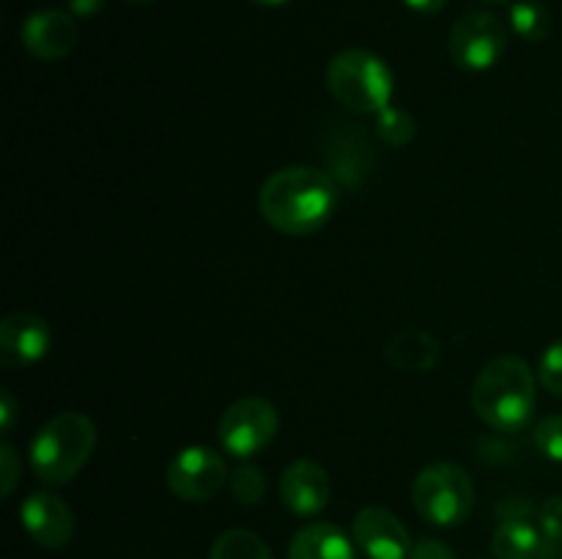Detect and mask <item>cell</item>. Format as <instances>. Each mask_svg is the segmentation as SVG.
Here are the masks:
<instances>
[{"instance_id": "cell-1", "label": "cell", "mask_w": 562, "mask_h": 559, "mask_svg": "<svg viewBox=\"0 0 562 559\" xmlns=\"http://www.w3.org/2000/svg\"><path fill=\"white\" fill-rule=\"evenodd\" d=\"M338 203V186L329 173L307 164H291L263 181L258 212L274 230L289 236L316 233L329 223Z\"/></svg>"}, {"instance_id": "cell-2", "label": "cell", "mask_w": 562, "mask_h": 559, "mask_svg": "<svg viewBox=\"0 0 562 559\" xmlns=\"http://www.w3.org/2000/svg\"><path fill=\"white\" fill-rule=\"evenodd\" d=\"M472 409L499 433H519L536 411V373L519 356H497L472 384Z\"/></svg>"}, {"instance_id": "cell-3", "label": "cell", "mask_w": 562, "mask_h": 559, "mask_svg": "<svg viewBox=\"0 0 562 559\" xmlns=\"http://www.w3.org/2000/svg\"><path fill=\"white\" fill-rule=\"evenodd\" d=\"M97 444V425L80 411H60L44 422L31 444V466L38 480L64 486L80 475Z\"/></svg>"}, {"instance_id": "cell-4", "label": "cell", "mask_w": 562, "mask_h": 559, "mask_svg": "<svg viewBox=\"0 0 562 559\" xmlns=\"http://www.w3.org/2000/svg\"><path fill=\"white\" fill-rule=\"evenodd\" d=\"M327 88L344 107L362 115H379L393 102L395 77L379 55L355 47L329 60Z\"/></svg>"}, {"instance_id": "cell-5", "label": "cell", "mask_w": 562, "mask_h": 559, "mask_svg": "<svg viewBox=\"0 0 562 559\" xmlns=\"http://www.w3.org/2000/svg\"><path fill=\"white\" fill-rule=\"evenodd\" d=\"M412 504L423 521L448 529V526H459L470 518L472 507H475V486L459 464L439 460V464L426 466L415 477Z\"/></svg>"}, {"instance_id": "cell-6", "label": "cell", "mask_w": 562, "mask_h": 559, "mask_svg": "<svg viewBox=\"0 0 562 559\" xmlns=\"http://www.w3.org/2000/svg\"><path fill=\"white\" fill-rule=\"evenodd\" d=\"M278 409L269 400L241 398L225 409L217 425V436L225 453H231L234 458H252L272 444V438L278 436Z\"/></svg>"}, {"instance_id": "cell-7", "label": "cell", "mask_w": 562, "mask_h": 559, "mask_svg": "<svg viewBox=\"0 0 562 559\" xmlns=\"http://www.w3.org/2000/svg\"><path fill=\"white\" fill-rule=\"evenodd\" d=\"M508 47V31L488 11H470L456 20L450 31V55L461 69L486 71L503 58Z\"/></svg>"}, {"instance_id": "cell-8", "label": "cell", "mask_w": 562, "mask_h": 559, "mask_svg": "<svg viewBox=\"0 0 562 559\" xmlns=\"http://www.w3.org/2000/svg\"><path fill=\"white\" fill-rule=\"evenodd\" d=\"M228 480V466L212 447H184L168 466L170 493L184 502H209Z\"/></svg>"}, {"instance_id": "cell-9", "label": "cell", "mask_w": 562, "mask_h": 559, "mask_svg": "<svg viewBox=\"0 0 562 559\" xmlns=\"http://www.w3.org/2000/svg\"><path fill=\"white\" fill-rule=\"evenodd\" d=\"M351 537L368 559H409L412 543L404 521L387 507H362L351 524Z\"/></svg>"}, {"instance_id": "cell-10", "label": "cell", "mask_w": 562, "mask_h": 559, "mask_svg": "<svg viewBox=\"0 0 562 559\" xmlns=\"http://www.w3.org/2000/svg\"><path fill=\"white\" fill-rule=\"evenodd\" d=\"M20 518L36 546L58 551L75 535V513L60 497L49 491H36L22 502Z\"/></svg>"}, {"instance_id": "cell-11", "label": "cell", "mask_w": 562, "mask_h": 559, "mask_svg": "<svg viewBox=\"0 0 562 559\" xmlns=\"http://www.w3.org/2000/svg\"><path fill=\"white\" fill-rule=\"evenodd\" d=\"M22 47L38 60L66 58L71 49L77 47V22L75 14L64 9H42L33 11L25 22H22Z\"/></svg>"}, {"instance_id": "cell-12", "label": "cell", "mask_w": 562, "mask_h": 559, "mask_svg": "<svg viewBox=\"0 0 562 559\" xmlns=\"http://www.w3.org/2000/svg\"><path fill=\"white\" fill-rule=\"evenodd\" d=\"M49 351V327L36 312H11L0 323V362L5 367H27Z\"/></svg>"}, {"instance_id": "cell-13", "label": "cell", "mask_w": 562, "mask_h": 559, "mask_svg": "<svg viewBox=\"0 0 562 559\" xmlns=\"http://www.w3.org/2000/svg\"><path fill=\"white\" fill-rule=\"evenodd\" d=\"M333 497V482L329 475L316 460L300 458L280 475V499L285 507L296 515L322 513Z\"/></svg>"}, {"instance_id": "cell-14", "label": "cell", "mask_w": 562, "mask_h": 559, "mask_svg": "<svg viewBox=\"0 0 562 559\" xmlns=\"http://www.w3.org/2000/svg\"><path fill=\"white\" fill-rule=\"evenodd\" d=\"M289 559H357V551L340 526L316 521L291 537Z\"/></svg>"}, {"instance_id": "cell-15", "label": "cell", "mask_w": 562, "mask_h": 559, "mask_svg": "<svg viewBox=\"0 0 562 559\" xmlns=\"http://www.w3.org/2000/svg\"><path fill=\"white\" fill-rule=\"evenodd\" d=\"M439 340L428 334L426 329H401L395 338H390L387 362L398 370L406 373H426L437 365L439 360Z\"/></svg>"}, {"instance_id": "cell-16", "label": "cell", "mask_w": 562, "mask_h": 559, "mask_svg": "<svg viewBox=\"0 0 562 559\" xmlns=\"http://www.w3.org/2000/svg\"><path fill=\"white\" fill-rule=\"evenodd\" d=\"M541 526L532 524V515L525 518H499L492 537V551L497 559H536L543 551Z\"/></svg>"}, {"instance_id": "cell-17", "label": "cell", "mask_w": 562, "mask_h": 559, "mask_svg": "<svg viewBox=\"0 0 562 559\" xmlns=\"http://www.w3.org/2000/svg\"><path fill=\"white\" fill-rule=\"evenodd\" d=\"M209 559H274L263 537L250 529H228L212 543Z\"/></svg>"}, {"instance_id": "cell-18", "label": "cell", "mask_w": 562, "mask_h": 559, "mask_svg": "<svg viewBox=\"0 0 562 559\" xmlns=\"http://www.w3.org/2000/svg\"><path fill=\"white\" fill-rule=\"evenodd\" d=\"M510 27L525 42H543L552 33V14L538 0H519L510 5Z\"/></svg>"}, {"instance_id": "cell-19", "label": "cell", "mask_w": 562, "mask_h": 559, "mask_svg": "<svg viewBox=\"0 0 562 559\" xmlns=\"http://www.w3.org/2000/svg\"><path fill=\"white\" fill-rule=\"evenodd\" d=\"M231 493L239 504H258L267 493V475L258 466L241 464L239 469L231 475Z\"/></svg>"}, {"instance_id": "cell-20", "label": "cell", "mask_w": 562, "mask_h": 559, "mask_svg": "<svg viewBox=\"0 0 562 559\" xmlns=\"http://www.w3.org/2000/svg\"><path fill=\"white\" fill-rule=\"evenodd\" d=\"M376 132L384 142L401 148V146H406V142H412V137H415L417 129H415V121H412V115L406 113V110L393 107V104H390L387 110H382V113H379Z\"/></svg>"}, {"instance_id": "cell-21", "label": "cell", "mask_w": 562, "mask_h": 559, "mask_svg": "<svg viewBox=\"0 0 562 559\" xmlns=\"http://www.w3.org/2000/svg\"><path fill=\"white\" fill-rule=\"evenodd\" d=\"M532 438H536V447L543 458L562 464V414L543 417L536 425Z\"/></svg>"}, {"instance_id": "cell-22", "label": "cell", "mask_w": 562, "mask_h": 559, "mask_svg": "<svg viewBox=\"0 0 562 559\" xmlns=\"http://www.w3.org/2000/svg\"><path fill=\"white\" fill-rule=\"evenodd\" d=\"M538 378H541V384L549 392L562 395V340L543 351L541 365H538Z\"/></svg>"}, {"instance_id": "cell-23", "label": "cell", "mask_w": 562, "mask_h": 559, "mask_svg": "<svg viewBox=\"0 0 562 559\" xmlns=\"http://www.w3.org/2000/svg\"><path fill=\"white\" fill-rule=\"evenodd\" d=\"M538 526H541L543 537L552 543L562 540V497H549L538 504L536 513Z\"/></svg>"}, {"instance_id": "cell-24", "label": "cell", "mask_w": 562, "mask_h": 559, "mask_svg": "<svg viewBox=\"0 0 562 559\" xmlns=\"http://www.w3.org/2000/svg\"><path fill=\"white\" fill-rule=\"evenodd\" d=\"M0 469H3V477H0V488H3V497H11L16 486V477H20V460H16V453L11 444H3L0 447Z\"/></svg>"}, {"instance_id": "cell-25", "label": "cell", "mask_w": 562, "mask_h": 559, "mask_svg": "<svg viewBox=\"0 0 562 559\" xmlns=\"http://www.w3.org/2000/svg\"><path fill=\"white\" fill-rule=\"evenodd\" d=\"M409 559H456L453 548L442 540H434V537H426V540L415 543Z\"/></svg>"}, {"instance_id": "cell-26", "label": "cell", "mask_w": 562, "mask_h": 559, "mask_svg": "<svg viewBox=\"0 0 562 559\" xmlns=\"http://www.w3.org/2000/svg\"><path fill=\"white\" fill-rule=\"evenodd\" d=\"M14 417H16V403L14 398H11L9 389H3V392H0V425H3L5 433L11 431V425H14Z\"/></svg>"}, {"instance_id": "cell-27", "label": "cell", "mask_w": 562, "mask_h": 559, "mask_svg": "<svg viewBox=\"0 0 562 559\" xmlns=\"http://www.w3.org/2000/svg\"><path fill=\"white\" fill-rule=\"evenodd\" d=\"M104 5V0H66V11L75 16H93L99 14Z\"/></svg>"}, {"instance_id": "cell-28", "label": "cell", "mask_w": 562, "mask_h": 559, "mask_svg": "<svg viewBox=\"0 0 562 559\" xmlns=\"http://www.w3.org/2000/svg\"><path fill=\"white\" fill-rule=\"evenodd\" d=\"M404 3L409 5V9L420 11V14H434V11L445 9V3H448V0H404Z\"/></svg>"}, {"instance_id": "cell-29", "label": "cell", "mask_w": 562, "mask_h": 559, "mask_svg": "<svg viewBox=\"0 0 562 559\" xmlns=\"http://www.w3.org/2000/svg\"><path fill=\"white\" fill-rule=\"evenodd\" d=\"M252 3H258V5H283V3H289V0H252Z\"/></svg>"}, {"instance_id": "cell-30", "label": "cell", "mask_w": 562, "mask_h": 559, "mask_svg": "<svg viewBox=\"0 0 562 559\" xmlns=\"http://www.w3.org/2000/svg\"><path fill=\"white\" fill-rule=\"evenodd\" d=\"M126 3H137V5H143V3H151V0H126Z\"/></svg>"}, {"instance_id": "cell-31", "label": "cell", "mask_w": 562, "mask_h": 559, "mask_svg": "<svg viewBox=\"0 0 562 559\" xmlns=\"http://www.w3.org/2000/svg\"><path fill=\"white\" fill-rule=\"evenodd\" d=\"M486 3H508V0H486Z\"/></svg>"}]
</instances>
